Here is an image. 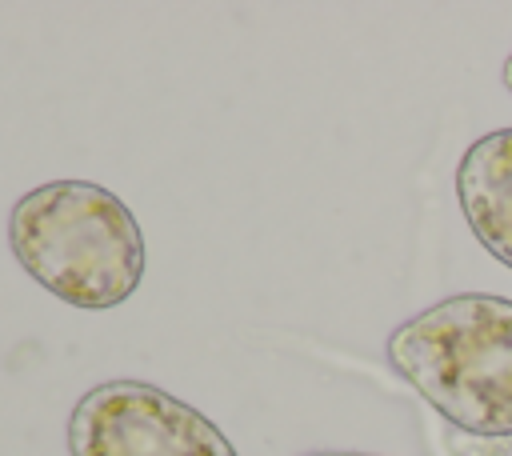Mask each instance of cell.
<instances>
[{
	"instance_id": "1",
	"label": "cell",
	"mask_w": 512,
	"mask_h": 456,
	"mask_svg": "<svg viewBox=\"0 0 512 456\" xmlns=\"http://www.w3.org/2000/svg\"><path fill=\"white\" fill-rule=\"evenodd\" d=\"M16 264L56 300L88 312L124 304L144 280V232L128 204L92 180H48L8 212Z\"/></svg>"
},
{
	"instance_id": "2",
	"label": "cell",
	"mask_w": 512,
	"mask_h": 456,
	"mask_svg": "<svg viewBox=\"0 0 512 456\" xmlns=\"http://www.w3.org/2000/svg\"><path fill=\"white\" fill-rule=\"evenodd\" d=\"M388 364L456 432L512 436V300L448 296L388 336Z\"/></svg>"
},
{
	"instance_id": "3",
	"label": "cell",
	"mask_w": 512,
	"mask_h": 456,
	"mask_svg": "<svg viewBox=\"0 0 512 456\" xmlns=\"http://www.w3.org/2000/svg\"><path fill=\"white\" fill-rule=\"evenodd\" d=\"M72 456H236L192 404L140 380H104L68 416Z\"/></svg>"
},
{
	"instance_id": "4",
	"label": "cell",
	"mask_w": 512,
	"mask_h": 456,
	"mask_svg": "<svg viewBox=\"0 0 512 456\" xmlns=\"http://www.w3.org/2000/svg\"><path fill=\"white\" fill-rule=\"evenodd\" d=\"M456 200L472 236L512 268V128L488 132L464 152Z\"/></svg>"
},
{
	"instance_id": "5",
	"label": "cell",
	"mask_w": 512,
	"mask_h": 456,
	"mask_svg": "<svg viewBox=\"0 0 512 456\" xmlns=\"http://www.w3.org/2000/svg\"><path fill=\"white\" fill-rule=\"evenodd\" d=\"M448 448H452V456H512V436H464V432H452Z\"/></svg>"
},
{
	"instance_id": "6",
	"label": "cell",
	"mask_w": 512,
	"mask_h": 456,
	"mask_svg": "<svg viewBox=\"0 0 512 456\" xmlns=\"http://www.w3.org/2000/svg\"><path fill=\"white\" fill-rule=\"evenodd\" d=\"M504 84H508V92H512V52H508V60H504Z\"/></svg>"
},
{
	"instance_id": "7",
	"label": "cell",
	"mask_w": 512,
	"mask_h": 456,
	"mask_svg": "<svg viewBox=\"0 0 512 456\" xmlns=\"http://www.w3.org/2000/svg\"><path fill=\"white\" fill-rule=\"evenodd\" d=\"M312 456H368V452H312Z\"/></svg>"
}]
</instances>
